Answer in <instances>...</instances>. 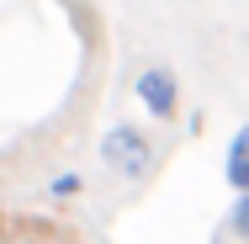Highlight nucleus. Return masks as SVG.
<instances>
[{
    "mask_svg": "<svg viewBox=\"0 0 249 244\" xmlns=\"http://www.w3.org/2000/svg\"><path fill=\"white\" fill-rule=\"evenodd\" d=\"M48 191L53 196H74L80 191V175H58V181H48Z\"/></svg>",
    "mask_w": 249,
    "mask_h": 244,
    "instance_id": "39448f33",
    "label": "nucleus"
},
{
    "mask_svg": "<svg viewBox=\"0 0 249 244\" xmlns=\"http://www.w3.org/2000/svg\"><path fill=\"white\" fill-rule=\"evenodd\" d=\"M223 175H228L233 191H249V128L233 133V144H228V154H223Z\"/></svg>",
    "mask_w": 249,
    "mask_h": 244,
    "instance_id": "7ed1b4c3",
    "label": "nucleus"
},
{
    "mask_svg": "<svg viewBox=\"0 0 249 244\" xmlns=\"http://www.w3.org/2000/svg\"><path fill=\"white\" fill-rule=\"evenodd\" d=\"M212 244H228V239H223V234H217V239H212Z\"/></svg>",
    "mask_w": 249,
    "mask_h": 244,
    "instance_id": "423d86ee",
    "label": "nucleus"
},
{
    "mask_svg": "<svg viewBox=\"0 0 249 244\" xmlns=\"http://www.w3.org/2000/svg\"><path fill=\"white\" fill-rule=\"evenodd\" d=\"M133 91H138V101H143V112L159 117V122H170V117L180 112V85H175V75H170V69H159V64L138 75V85H133Z\"/></svg>",
    "mask_w": 249,
    "mask_h": 244,
    "instance_id": "f03ea898",
    "label": "nucleus"
},
{
    "mask_svg": "<svg viewBox=\"0 0 249 244\" xmlns=\"http://www.w3.org/2000/svg\"><path fill=\"white\" fill-rule=\"evenodd\" d=\"M101 165L111 170V175H127V181H143L154 170V144L143 128H133V122H117V128H106V138H101Z\"/></svg>",
    "mask_w": 249,
    "mask_h": 244,
    "instance_id": "f257e3e1",
    "label": "nucleus"
},
{
    "mask_svg": "<svg viewBox=\"0 0 249 244\" xmlns=\"http://www.w3.org/2000/svg\"><path fill=\"white\" fill-rule=\"evenodd\" d=\"M228 234L249 244V191H239V202H233V212H228Z\"/></svg>",
    "mask_w": 249,
    "mask_h": 244,
    "instance_id": "20e7f679",
    "label": "nucleus"
}]
</instances>
